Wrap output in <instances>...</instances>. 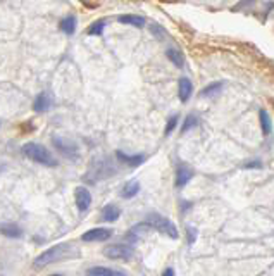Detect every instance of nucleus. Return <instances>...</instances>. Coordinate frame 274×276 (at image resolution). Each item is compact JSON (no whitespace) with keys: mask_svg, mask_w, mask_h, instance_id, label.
I'll return each instance as SVG.
<instances>
[{"mask_svg":"<svg viewBox=\"0 0 274 276\" xmlns=\"http://www.w3.org/2000/svg\"><path fill=\"white\" fill-rule=\"evenodd\" d=\"M71 258H78V249L72 243H59V245L50 247L49 250L42 252L38 258L34 259V269H42L49 264H53V262L59 261H66V259Z\"/></svg>","mask_w":274,"mask_h":276,"instance_id":"f257e3e1","label":"nucleus"},{"mask_svg":"<svg viewBox=\"0 0 274 276\" xmlns=\"http://www.w3.org/2000/svg\"><path fill=\"white\" fill-rule=\"evenodd\" d=\"M23 154L26 155L28 159H31L33 163L42 164V166H49V167L57 166V159L52 155V152L43 147V145L36 144V142H30V144L24 145Z\"/></svg>","mask_w":274,"mask_h":276,"instance_id":"f03ea898","label":"nucleus"},{"mask_svg":"<svg viewBox=\"0 0 274 276\" xmlns=\"http://www.w3.org/2000/svg\"><path fill=\"white\" fill-rule=\"evenodd\" d=\"M145 223L149 224L150 228H154V230H157L159 233L168 235L169 239L176 240L179 237L178 228L174 226V223H172L171 220H168V218L160 216V214H149L147 216V220H145Z\"/></svg>","mask_w":274,"mask_h":276,"instance_id":"7ed1b4c3","label":"nucleus"},{"mask_svg":"<svg viewBox=\"0 0 274 276\" xmlns=\"http://www.w3.org/2000/svg\"><path fill=\"white\" fill-rule=\"evenodd\" d=\"M52 144L53 147L57 148L59 154L64 155L66 159L78 161V157H80V148H78L76 142H72L71 138H64V136H53Z\"/></svg>","mask_w":274,"mask_h":276,"instance_id":"20e7f679","label":"nucleus"},{"mask_svg":"<svg viewBox=\"0 0 274 276\" xmlns=\"http://www.w3.org/2000/svg\"><path fill=\"white\" fill-rule=\"evenodd\" d=\"M112 173H114V167L111 166L109 161H95V163L91 164L90 171H88V174L85 178L90 180L91 183H97L99 180L109 178Z\"/></svg>","mask_w":274,"mask_h":276,"instance_id":"39448f33","label":"nucleus"},{"mask_svg":"<svg viewBox=\"0 0 274 276\" xmlns=\"http://www.w3.org/2000/svg\"><path fill=\"white\" fill-rule=\"evenodd\" d=\"M103 256L112 261H128L133 256V247L126 243H114L103 249Z\"/></svg>","mask_w":274,"mask_h":276,"instance_id":"423d86ee","label":"nucleus"},{"mask_svg":"<svg viewBox=\"0 0 274 276\" xmlns=\"http://www.w3.org/2000/svg\"><path fill=\"white\" fill-rule=\"evenodd\" d=\"M112 237V230L109 228H93V230H88L81 235V240L83 242H105Z\"/></svg>","mask_w":274,"mask_h":276,"instance_id":"0eeeda50","label":"nucleus"},{"mask_svg":"<svg viewBox=\"0 0 274 276\" xmlns=\"http://www.w3.org/2000/svg\"><path fill=\"white\" fill-rule=\"evenodd\" d=\"M74 201H76V207L80 209V212L88 211V207H90L91 204L90 190L85 188V186H78V188L74 190Z\"/></svg>","mask_w":274,"mask_h":276,"instance_id":"6e6552de","label":"nucleus"},{"mask_svg":"<svg viewBox=\"0 0 274 276\" xmlns=\"http://www.w3.org/2000/svg\"><path fill=\"white\" fill-rule=\"evenodd\" d=\"M191 178H193V169H191L190 166H187V164H178V167H176L174 185L178 186V188H183Z\"/></svg>","mask_w":274,"mask_h":276,"instance_id":"1a4fd4ad","label":"nucleus"},{"mask_svg":"<svg viewBox=\"0 0 274 276\" xmlns=\"http://www.w3.org/2000/svg\"><path fill=\"white\" fill-rule=\"evenodd\" d=\"M52 102H53L52 95H50L49 92H42L38 97L34 98L33 109L36 110V112H45V110H49L50 107H52Z\"/></svg>","mask_w":274,"mask_h":276,"instance_id":"9d476101","label":"nucleus"},{"mask_svg":"<svg viewBox=\"0 0 274 276\" xmlns=\"http://www.w3.org/2000/svg\"><path fill=\"white\" fill-rule=\"evenodd\" d=\"M178 93H179V100L183 104H187L190 100L191 93H193V85L188 78H181L178 83Z\"/></svg>","mask_w":274,"mask_h":276,"instance_id":"9b49d317","label":"nucleus"},{"mask_svg":"<svg viewBox=\"0 0 274 276\" xmlns=\"http://www.w3.org/2000/svg\"><path fill=\"white\" fill-rule=\"evenodd\" d=\"M116 157L119 159V163H124V164H128V166H131V167L140 166V164H143V161H145V155L143 154L126 155L124 152H121V150L116 152Z\"/></svg>","mask_w":274,"mask_h":276,"instance_id":"f8f14e48","label":"nucleus"},{"mask_svg":"<svg viewBox=\"0 0 274 276\" xmlns=\"http://www.w3.org/2000/svg\"><path fill=\"white\" fill-rule=\"evenodd\" d=\"M0 233L4 235V237H7V239H19L21 235H23V230L14 223H4L0 224Z\"/></svg>","mask_w":274,"mask_h":276,"instance_id":"ddd939ff","label":"nucleus"},{"mask_svg":"<svg viewBox=\"0 0 274 276\" xmlns=\"http://www.w3.org/2000/svg\"><path fill=\"white\" fill-rule=\"evenodd\" d=\"M118 21L121 24H130L135 28H143L145 26V18L141 16H135V14H122L118 18Z\"/></svg>","mask_w":274,"mask_h":276,"instance_id":"4468645a","label":"nucleus"},{"mask_svg":"<svg viewBox=\"0 0 274 276\" xmlns=\"http://www.w3.org/2000/svg\"><path fill=\"white\" fill-rule=\"evenodd\" d=\"M119 216H121V209L114 204H109L102 209V220L107 221V223H114Z\"/></svg>","mask_w":274,"mask_h":276,"instance_id":"2eb2a0df","label":"nucleus"},{"mask_svg":"<svg viewBox=\"0 0 274 276\" xmlns=\"http://www.w3.org/2000/svg\"><path fill=\"white\" fill-rule=\"evenodd\" d=\"M138 192H140V183L137 180H131V182H128L122 186L121 197L122 199H133L135 195H138Z\"/></svg>","mask_w":274,"mask_h":276,"instance_id":"dca6fc26","label":"nucleus"},{"mask_svg":"<svg viewBox=\"0 0 274 276\" xmlns=\"http://www.w3.org/2000/svg\"><path fill=\"white\" fill-rule=\"evenodd\" d=\"M86 276H124L122 273L114 271V269L102 268V266H93L86 271Z\"/></svg>","mask_w":274,"mask_h":276,"instance_id":"f3484780","label":"nucleus"},{"mask_svg":"<svg viewBox=\"0 0 274 276\" xmlns=\"http://www.w3.org/2000/svg\"><path fill=\"white\" fill-rule=\"evenodd\" d=\"M166 55H168V59L176 66V68H179V69L185 68V55H183V52H179L178 49H169L168 52H166Z\"/></svg>","mask_w":274,"mask_h":276,"instance_id":"a211bd4d","label":"nucleus"},{"mask_svg":"<svg viewBox=\"0 0 274 276\" xmlns=\"http://www.w3.org/2000/svg\"><path fill=\"white\" fill-rule=\"evenodd\" d=\"M59 28H61L66 35H74V31H76V18H74V16L64 18L61 23H59Z\"/></svg>","mask_w":274,"mask_h":276,"instance_id":"6ab92c4d","label":"nucleus"},{"mask_svg":"<svg viewBox=\"0 0 274 276\" xmlns=\"http://www.w3.org/2000/svg\"><path fill=\"white\" fill-rule=\"evenodd\" d=\"M259 117H260V128H262V133L264 136H267L271 133V129H273V126H271V117L269 114L266 112V110H260L259 112Z\"/></svg>","mask_w":274,"mask_h":276,"instance_id":"aec40b11","label":"nucleus"},{"mask_svg":"<svg viewBox=\"0 0 274 276\" xmlns=\"http://www.w3.org/2000/svg\"><path fill=\"white\" fill-rule=\"evenodd\" d=\"M223 87H224V83H223V81H217V83L207 85V87L202 90V97H212V95L219 93V92L223 90Z\"/></svg>","mask_w":274,"mask_h":276,"instance_id":"412c9836","label":"nucleus"},{"mask_svg":"<svg viewBox=\"0 0 274 276\" xmlns=\"http://www.w3.org/2000/svg\"><path fill=\"white\" fill-rule=\"evenodd\" d=\"M103 28H105V21H103V19H100V21H95V23L88 28L86 33L91 35V37H100V35L103 33Z\"/></svg>","mask_w":274,"mask_h":276,"instance_id":"4be33fe9","label":"nucleus"},{"mask_svg":"<svg viewBox=\"0 0 274 276\" xmlns=\"http://www.w3.org/2000/svg\"><path fill=\"white\" fill-rule=\"evenodd\" d=\"M195 126H198V117L195 116V114H190V116H187L185 123H183V126H181V133L190 131V129H193Z\"/></svg>","mask_w":274,"mask_h":276,"instance_id":"5701e85b","label":"nucleus"},{"mask_svg":"<svg viewBox=\"0 0 274 276\" xmlns=\"http://www.w3.org/2000/svg\"><path fill=\"white\" fill-rule=\"evenodd\" d=\"M149 28H150V33H152L154 37L157 38V40H164V38H166V35H168L164 28H160L159 24H155V23H152Z\"/></svg>","mask_w":274,"mask_h":276,"instance_id":"b1692460","label":"nucleus"},{"mask_svg":"<svg viewBox=\"0 0 274 276\" xmlns=\"http://www.w3.org/2000/svg\"><path fill=\"white\" fill-rule=\"evenodd\" d=\"M178 119H179V117L176 116V114H174V116H172V117H169V119H168V125H166V131H164V133H166V136L171 135V133H172V129H174V128H176V125H178Z\"/></svg>","mask_w":274,"mask_h":276,"instance_id":"393cba45","label":"nucleus"},{"mask_svg":"<svg viewBox=\"0 0 274 276\" xmlns=\"http://www.w3.org/2000/svg\"><path fill=\"white\" fill-rule=\"evenodd\" d=\"M243 167L245 169H259V167H262V163L260 161H250V163H247V164H243Z\"/></svg>","mask_w":274,"mask_h":276,"instance_id":"a878e982","label":"nucleus"},{"mask_svg":"<svg viewBox=\"0 0 274 276\" xmlns=\"http://www.w3.org/2000/svg\"><path fill=\"white\" fill-rule=\"evenodd\" d=\"M187 237H188V243H193L195 239H197V230H195V228H188Z\"/></svg>","mask_w":274,"mask_h":276,"instance_id":"bb28decb","label":"nucleus"},{"mask_svg":"<svg viewBox=\"0 0 274 276\" xmlns=\"http://www.w3.org/2000/svg\"><path fill=\"white\" fill-rule=\"evenodd\" d=\"M162 276H174V269L168 268V269H166V271L162 273Z\"/></svg>","mask_w":274,"mask_h":276,"instance_id":"cd10ccee","label":"nucleus"},{"mask_svg":"<svg viewBox=\"0 0 274 276\" xmlns=\"http://www.w3.org/2000/svg\"><path fill=\"white\" fill-rule=\"evenodd\" d=\"M162 2H172V0H162Z\"/></svg>","mask_w":274,"mask_h":276,"instance_id":"c85d7f7f","label":"nucleus"},{"mask_svg":"<svg viewBox=\"0 0 274 276\" xmlns=\"http://www.w3.org/2000/svg\"><path fill=\"white\" fill-rule=\"evenodd\" d=\"M50 276H62V275H50Z\"/></svg>","mask_w":274,"mask_h":276,"instance_id":"c756f323","label":"nucleus"}]
</instances>
